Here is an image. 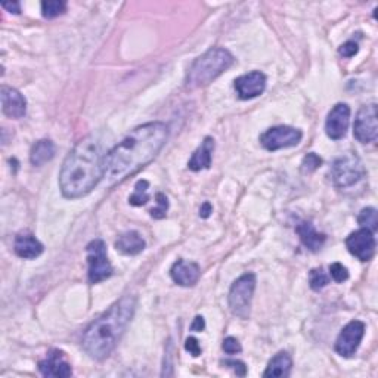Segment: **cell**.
Returning a JSON list of instances; mask_svg holds the SVG:
<instances>
[{"label":"cell","mask_w":378,"mask_h":378,"mask_svg":"<svg viewBox=\"0 0 378 378\" xmlns=\"http://www.w3.org/2000/svg\"><path fill=\"white\" fill-rule=\"evenodd\" d=\"M86 253H88V279L91 284H100L113 275V266L108 261L106 245L102 240L91 241L86 247Z\"/></svg>","instance_id":"obj_7"},{"label":"cell","mask_w":378,"mask_h":378,"mask_svg":"<svg viewBox=\"0 0 378 378\" xmlns=\"http://www.w3.org/2000/svg\"><path fill=\"white\" fill-rule=\"evenodd\" d=\"M55 157V144L50 139H40L30 151V163L40 167Z\"/></svg>","instance_id":"obj_22"},{"label":"cell","mask_w":378,"mask_h":378,"mask_svg":"<svg viewBox=\"0 0 378 378\" xmlns=\"http://www.w3.org/2000/svg\"><path fill=\"white\" fill-rule=\"evenodd\" d=\"M204 328H206V321H204L202 316H196V319H193L192 325H191V331L201 332V331H204Z\"/></svg>","instance_id":"obj_35"},{"label":"cell","mask_w":378,"mask_h":378,"mask_svg":"<svg viewBox=\"0 0 378 378\" xmlns=\"http://www.w3.org/2000/svg\"><path fill=\"white\" fill-rule=\"evenodd\" d=\"M222 348H223L225 353H228V355H236V353H240L243 350L240 341L236 340L235 337H226L223 340Z\"/></svg>","instance_id":"obj_30"},{"label":"cell","mask_w":378,"mask_h":378,"mask_svg":"<svg viewBox=\"0 0 378 378\" xmlns=\"http://www.w3.org/2000/svg\"><path fill=\"white\" fill-rule=\"evenodd\" d=\"M2 8L6 9L10 14H15V15L21 14V3L19 2H3Z\"/></svg>","instance_id":"obj_34"},{"label":"cell","mask_w":378,"mask_h":378,"mask_svg":"<svg viewBox=\"0 0 378 378\" xmlns=\"http://www.w3.org/2000/svg\"><path fill=\"white\" fill-rule=\"evenodd\" d=\"M214 151V139L211 136L204 138L201 145L193 151L191 160L188 161V167L192 171H201L210 169L211 158Z\"/></svg>","instance_id":"obj_17"},{"label":"cell","mask_w":378,"mask_h":378,"mask_svg":"<svg viewBox=\"0 0 378 378\" xmlns=\"http://www.w3.org/2000/svg\"><path fill=\"white\" fill-rule=\"evenodd\" d=\"M170 276L180 287H193L201 276V269L193 262L178 261L170 269Z\"/></svg>","instance_id":"obj_16"},{"label":"cell","mask_w":378,"mask_h":378,"mask_svg":"<svg viewBox=\"0 0 378 378\" xmlns=\"http://www.w3.org/2000/svg\"><path fill=\"white\" fill-rule=\"evenodd\" d=\"M330 276L336 281V283L340 284V283H344V281L349 279V271H348V267L336 262L330 266Z\"/></svg>","instance_id":"obj_29"},{"label":"cell","mask_w":378,"mask_h":378,"mask_svg":"<svg viewBox=\"0 0 378 378\" xmlns=\"http://www.w3.org/2000/svg\"><path fill=\"white\" fill-rule=\"evenodd\" d=\"M359 50V46H358V43L353 41V40H349V41H346L344 45L340 46L339 52H340V55L344 57V58H352L355 57L356 53H358Z\"/></svg>","instance_id":"obj_31"},{"label":"cell","mask_w":378,"mask_h":378,"mask_svg":"<svg viewBox=\"0 0 378 378\" xmlns=\"http://www.w3.org/2000/svg\"><path fill=\"white\" fill-rule=\"evenodd\" d=\"M358 223L365 229H370L371 232H375L378 229V219H377V210L374 207L363 209L358 216Z\"/></svg>","instance_id":"obj_25"},{"label":"cell","mask_w":378,"mask_h":378,"mask_svg":"<svg viewBox=\"0 0 378 378\" xmlns=\"http://www.w3.org/2000/svg\"><path fill=\"white\" fill-rule=\"evenodd\" d=\"M185 350L189 352V355H192L193 358H198V356L202 353L201 346L198 343V340L196 337H188L185 341Z\"/></svg>","instance_id":"obj_32"},{"label":"cell","mask_w":378,"mask_h":378,"mask_svg":"<svg viewBox=\"0 0 378 378\" xmlns=\"http://www.w3.org/2000/svg\"><path fill=\"white\" fill-rule=\"evenodd\" d=\"M256 290V275L254 274H244L235 281L229 290L228 303L231 312L236 318L248 319L252 312V300Z\"/></svg>","instance_id":"obj_6"},{"label":"cell","mask_w":378,"mask_h":378,"mask_svg":"<svg viewBox=\"0 0 378 378\" xmlns=\"http://www.w3.org/2000/svg\"><path fill=\"white\" fill-rule=\"evenodd\" d=\"M145 240L136 231L124 232L118 236V240L115 241L117 252H120L126 256H138L139 253H142L145 250Z\"/></svg>","instance_id":"obj_20"},{"label":"cell","mask_w":378,"mask_h":378,"mask_svg":"<svg viewBox=\"0 0 378 378\" xmlns=\"http://www.w3.org/2000/svg\"><path fill=\"white\" fill-rule=\"evenodd\" d=\"M105 157L102 144L93 136L82 139L67 158L59 173L62 196L68 200L82 198L104 179Z\"/></svg>","instance_id":"obj_2"},{"label":"cell","mask_w":378,"mask_h":378,"mask_svg":"<svg viewBox=\"0 0 378 378\" xmlns=\"http://www.w3.org/2000/svg\"><path fill=\"white\" fill-rule=\"evenodd\" d=\"M291 368H293V359L287 352H279L274 358L269 361L267 368L263 372V377H274V378H285L290 375Z\"/></svg>","instance_id":"obj_21"},{"label":"cell","mask_w":378,"mask_h":378,"mask_svg":"<svg viewBox=\"0 0 378 378\" xmlns=\"http://www.w3.org/2000/svg\"><path fill=\"white\" fill-rule=\"evenodd\" d=\"M211 211H213L211 204H210V202H204L202 206H201V209H200V218H202V219L210 218Z\"/></svg>","instance_id":"obj_36"},{"label":"cell","mask_w":378,"mask_h":378,"mask_svg":"<svg viewBox=\"0 0 378 378\" xmlns=\"http://www.w3.org/2000/svg\"><path fill=\"white\" fill-rule=\"evenodd\" d=\"M321 166H322V158L315 153H310L303 158V161H301V173L309 175V173L318 170Z\"/></svg>","instance_id":"obj_27"},{"label":"cell","mask_w":378,"mask_h":378,"mask_svg":"<svg viewBox=\"0 0 378 378\" xmlns=\"http://www.w3.org/2000/svg\"><path fill=\"white\" fill-rule=\"evenodd\" d=\"M167 138L169 126L163 122H151L135 127L105 157L104 179L108 187L122 183L153 163L166 145Z\"/></svg>","instance_id":"obj_1"},{"label":"cell","mask_w":378,"mask_h":378,"mask_svg":"<svg viewBox=\"0 0 378 378\" xmlns=\"http://www.w3.org/2000/svg\"><path fill=\"white\" fill-rule=\"evenodd\" d=\"M15 254L21 258H36L39 257L45 247L36 238L35 235L31 234H19L15 238L14 244Z\"/></svg>","instance_id":"obj_19"},{"label":"cell","mask_w":378,"mask_h":378,"mask_svg":"<svg viewBox=\"0 0 378 378\" xmlns=\"http://www.w3.org/2000/svg\"><path fill=\"white\" fill-rule=\"evenodd\" d=\"M234 55L225 48H213L196 59L187 75V88L196 91L209 86L213 80L229 70L234 64Z\"/></svg>","instance_id":"obj_4"},{"label":"cell","mask_w":378,"mask_h":378,"mask_svg":"<svg viewBox=\"0 0 378 378\" xmlns=\"http://www.w3.org/2000/svg\"><path fill=\"white\" fill-rule=\"evenodd\" d=\"M39 371L43 377L53 378H68L73 374L71 365L67 362L66 356L57 349L50 350L46 358L39 362Z\"/></svg>","instance_id":"obj_14"},{"label":"cell","mask_w":378,"mask_h":378,"mask_svg":"<svg viewBox=\"0 0 378 378\" xmlns=\"http://www.w3.org/2000/svg\"><path fill=\"white\" fill-rule=\"evenodd\" d=\"M353 135L361 144H371L378 136V123H377V105L368 104L361 106L356 114L353 124Z\"/></svg>","instance_id":"obj_9"},{"label":"cell","mask_w":378,"mask_h":378,"mask_svg":"<svg viewBox=\"0 0 378 378\" xmlns=\"http://www.w3.org/2000/svg\"><path fill=\"white\" fill-rule=\"evenodd\" d=\"M225 366H229V368H232L236 375H240V377H244L247 374V366L244 362L241 361H235V359H226L222 362Z\"/></svg>","instance_id":"obj_33"},{"label":"cell","mask_w":378,"mask_h":378,"mask_svg":"<svg viewBox=\"0 0 378 378\" xmlns=\"http://www.w3.org/2000/svg\"><path fill=\"white\" fill-rule=\"evenodd\" d=\"M303 133L290 126H275L261 135V144L267 151L291 148L300 144Z\"/></svg>","instance_id":"obj_8"},{"label":"cell","mask_w":378,"mask_h":378,"mask_svg":"<svg viewBox=\"0 0 378 378\" xmlns=\"http://www.w3.org/2000/svg\"><path fill=\"white\" fill-rule=\"evenodd\" d=\"M330 284V276L323 272L322 267L312 269L309 272V285L313 291H319Z\"/></svg>","instance_id":"obj_26"},{"label":"cell","mask_w":378,"mask_h":378,"mask_svg":"<svg viewBox=\"0 0 378 378\" xmlns=\"http://www.w3.org/2000/svg\"><path fill=\"white\" fill-rule=\"evenodd\" d=\"M365 334V323L352 321L346 325L336 340V352L343 358H350L358 350Z\"/></svg>","instance_id":"obj_10"},{"label":"cell","mask_w":378,"mask_h":378,"mask_svg":"<svg viewBox=\"0 0 378 378\" xmlns=\"http://www.w3.org/2000/svg\"><path fill=\"white\" fill-rule=\"evenodd\" d=\"M330 175L334 187L339 189H348L358 185L366 176V171L358 155L346 154L334 161Z\"/></svg>","instance_id":"obj_5"},{"label":"cell","mask_w":378,"mask_h":378,"mask_svg":"<svg viewBox=\"0 0 378 378\" xmlns=\"http://www.w3.org/2000/svg\"><path fill=\"white\" fill-rule=\"evenodd\" d=\"M296 232L300 236V241L303 244L308 250L316 253L323 247L327 241V236L323 234H319L315 226H313L310 222H300L296 226Z\"/></svg>","instance_id":"obj_18"},{"label":"cell","mask_w":378,"mask_h":378,"mask_svg":"<svg viewBox=\"0 0 378 378\" xmlns=\"http://www.w3.org/2000/svg\"><path fill=\"white\" fill-rule=\"evenodd\" d=\"M66 12L67 2H62V0H46V2H41V14L48 19L57 18Z\"/></svg>","instance_id":"obj_24"},{"label":"cell","mask_w":378,"mask_h":378,"mask_svg":"<svg viewBox=\"0 0 378 378\" xmlns=\"http://www.w3.org/2000/svg\"><path fill=\"white\" fill-rule=\"evenodd\" d=\"M148 188H149V182L148 180H145V179L138 180L136 185H135V192L132 193L131 197H129V202H131L132 206H135V207L145 206V204L149 201Z\"/></svg>","instance_id":"obj_23"},{"label":"cell","mask_w":378,"mask_h":378,"mask_svg":"<svg viewBox=\"0 0 378 378\" xmlns=\"http://www.w3.org/2000/svg\"><path fill=\"white\" fill-rule=\"evenodd\" d=\"M350 123V108L346 104H337L328 113L325 122V132L332 140H340L348 133Z\"/></svg>","instance_id":"obj_13"},{"label":"cell","mask_w":378,"mask_h":378,"mask_svg":"<svg viewBox=\"0 0 378 378\" xmlns=\"http://www.w3.org/2000/svg\"><path fill=\"white\" fill-rule=\"evenodd\" d=\"M138 306L135 296H124L95 319L83 336V349L95 361H104L113 353L129 323L132 322Z\"/></svg>","instance_id":"obj_3"},{"label":"cell","mask_w":378,"mask_h":378,"mask_svg":"<svg viewBox=\"0 0 378 378\" xmlns=\"http://www.w3.org/2000/svg\"><path fill=\"white\" fill-rule=\"evenodd\" d=\"M167 209H169L167 197L163 192H158L157 193V207L149 211L151 216H153L154 219H164L166 214H167Z\"/></svg>","instance_id":"obj_28"},{"label":"cell","mask_w":378,"mask_h":378,"mask_svg":"<svg viewBox=\"0 0 378 378\" xmlns=\"http://www.w3.org/2000/svg\"><path fill=\"white\" fill-rule=\"evenodd\" d=\"M0 100H2V111L6 117L18 120V118H23L26 115L27 101L17 89L9 88V86H2Z\"/></svg>","instance_id":"obj_15"},{"label":"cell","mask_w":378,"mask_h":378,"mask_svg":"<svg viewBox=\"0 0 378 378\" xmlns=\"http://www.w3.org/2000/svg\"><path fill=\"white\" fill-rule=\"evenodd\" d=\"M236 95L240 96V100L247 101L261 96L266 89V75L261 71H252L248 74L240 75L238 79L234 82Z\"/></svg>","instance_id":"obj_12"},{"label":"cell","mask_w":378,"mask_h":378,"mask_svg":"<svg viewBox=\"0 0 378 378\" xmlns=\"http://www.w3.org/2000/svg\"><path fill=\"white\" fill-rule=\"evenodd\" d=\"M346 247L352 256L359 258L361 262H368L375 254V238L374 232L370 229H359L352 232L348 240H346Z\"/></svg>","instance_id":"obj_11"}]
</instances>
